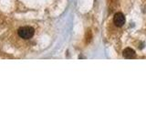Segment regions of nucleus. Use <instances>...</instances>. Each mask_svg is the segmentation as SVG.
Instances as JSON below:
<instances>
[{
	"label": "nucleus",
	"mask_w": 146,
	"mask_h": 137,
	"mask_svg": "<svg viewBox=\"0 0 146 137\" xmlns=\"http://www.w3.org/2000/svg\"><path fill=\"white\" fill-rule=\"evenodd\" d=\"M34 29L31 27L26 26V27H21L17 30V34L23 39H31L34 35Z\"/></svg>",
	"instance_id": "f257e3e1"
},
{
	"label": "nucleus",
	"mask_w": 146,
	"mask_h": 137,
	"mask_svg": "<svg viewBox=\"0 0 146 137\" xmlns=\"http://www.w3.org/2000/svg\"><path fill=\"white\" fill-rule=\"evenodd\" d=\"M113 23H114V25H115L116 27H122L123 25L125 24V17H124V15H123V14L121 13V12L116 13L115 15H114V17H113Z\"/></svg>",
	"instance_id": "f03ea898"
},
{
	"label": "nucleus",
	"mask_w": 146,
	"mask_h": 137,
	"mask_svg": "<svg viewBox=\"0 0 146 137\" xmlns=\"http://www.w3.org/2000/svg\"><path fill=\"white\" fill-rule=\"evenodd\" d=\"M122 55L125 59H133L135 58V51L131 48H127L123 50Z\"/></svg>",
	"instance_id": "7ed1b4c3"
}]
</instances>
